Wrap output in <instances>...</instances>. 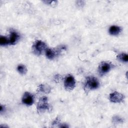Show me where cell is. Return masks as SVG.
<instances>
[{"label": "cell", "mask_w": 128, "mask_h": 128, "mask_svg": "<svg viewBox=\"0 0 128 128\" xmlns=\"http://www.w3.org/2000/svg\"><path fill=\"white\" fill-rule=\"evenodd\" d=\"M10 32V38H8L9 43L10 44H14L20 39V36L14 30H11Z\"/></svg>", "instance_id": "obj_8"}, {"label": "cell", "mask_w": 128, "mask_h": 128, "mask_svg": "<svg viewBox=\"0 0 128 128\" xmlns=\"http://www.w3.org/2000/svg\"><path fill=\"white\" fill-rule=\"evenodd\" d=\"M17 70L18 72L21 74H24L27 72V68L24 64H20L17 66Z\"/></svg>", "instance_id": "obj_13"}, {"label": "cell", "mask_w": 128, "mask_h": 128, "mask_svg": "<svg viewBox=\"0 0 128 128\" xmlns=\"http://www.w3.org/2000/svg\"><path fill=\"white\" fill-rule=\"evenodd\" d=\"M50 105L48 102V98L46 96H42L40 98L37 105V110L39 112H42L46 110H48Z\"/></svg>", "instance_id": "obj_5"}, {"label": "cell", "mask_w": 128, "mask_h": 128, "mask_svg": "<svg viewBox=\"0 0 128 128\" xmlns=\"http://www.w3.org/2000/svg\"><path fill=\"white\" fill-rule=\"evenodd\" d=\"M22 102L26 106H31L34 102V96L30 92H25L22 96Z\"/></svg>", "instance_id": "obj_7"}, {"label": "cell", "mask_w": 128, "mask_h": 128, "mask_svg": "<svg viewBox=\"0 0 128 128\" xmlns=\"http://www.w3.org/2000/svg\"><path fill=\"white\" fill-rule=\"evenodd\" d=\"M51 88L49 86L42 84L40 85L39 87L38 88V90L39 92H42L44 93H49L50 92Z\"/></svg>", "instance_id": "obj_11"}, {"label": "cell", "mask_w": 128, "mask_h": 128, "mask_svg": "<svg viewBox=\"0 0 128 128\" xmlns=\"http://www.w3.org/2000/svg\"><path fill=\"white\" fill-rule=\"evenodd\" d=\"M76 86V80L71 74L67 75L64 80V87L67 91L72 90Z\"/></svg>", "instance_id": "obj_4"}, {"label": "cell", "mask_w": 128, "mask_h": 128, "mask_svg": "<svg viewBox=\"0 0 128 128\" xmlns=\"http://www.w3.org/2000/svg\"><path fill=\"white\" fill-rule=\"evenodd\" d=\"M58 52L56 50L48 48L45 52L46 56L49 60H53L56 56L58 55Z\"/></svg>", "instance_id": "obj_10"}, {"label": "cell", "mask_w": 128, "mask_h": 128, "mask_svg": "<svg viewBox=\"0 0 128 128\" xmlns=\"http://www.w3.org/2000/svg\"><path fill=\"white\" fill-rule=\"evenodd\" d=\"M8 44H10L8 38L4 36H1L0 37V44L2 46H4Z\"/></svg>", "instance_id": "obj_14"}, {"label": "cell", "mask_w": 128, "mask_h": 128, "mask_svg": "<svg viewBox=\"0 0 128 128\" xmlns=\"http://www.w3.org/2000/svg\"><path fill=\"white\" fill-rule=\"evenodd\" d=\"M121 30H122L121 28H120L118 26L114 25L110 26L108 30V32L112 36H116L120 34Z\"/></svg>", "instance_id": "obj_9"}, {"label": "cell", "mask_w": 128, "mask_h": 128, "mask_svg": "<svg viewBox=\"0 0 128 128\" xmlns=\"http://www.w3.org/2000/svg\"><path fill=\"white\" fill-rule=\"evenodd\" d=\"M100 86L98 80L93 76H88L86 79L84 84V90L86 92L98 88Z\"/></svg>", "instance_id": "obj_1"}, {"label": "cell", "mask_w": 128, "mask_h": 128, "mask_svg": "<svg viewBox=\"0 0 128 128\" xmlns=\"http://www.w3.org/2000/svg\"><path fill=\"white\" fill-rule=\"evenodd\" d=\"M112 122L114 123V124H118L122 123L123 122V120L120 116H116L112 118Z\"/></svg>", "instance_id": "obj_15"}, {"label": "cell", "mask_w": 128, "mask_h": 128, "mask_svg": "<svg viewBox=\"0 0 128 128\" xmlns=\"http://www.w3.org/2000/svg\"><path fill=\"white\" fill-rule=\"evenodd\" d=\"M116 58L121 62H126L128 60V56L126 54L121 53L116 56Z\"/></svg>", "instance_id": "obj_12"}, {"label": "cell", "mask_w": 128, "mask_h": 128, "mask_svg": "<svg viewBox=\"0 0 128 128\" xmlns=\"http://www.w3.org/2000/svg\"><path fill=\"white\" fill-rule=\"evenodd\" d=\"M114 65L108 62H101L98 67V72L100 76H103L109 72L113 68Z\"/></svg>", "instance_id": "obj_3"}, {"label": "cell", "mask_w": 128, "mask_h": 128, "mask_svg": "<svg viewBox=\"0 0 128 128\" xmlns=\"http://www.w3.org/2000/svg\"><path fill=\"white\" fill-rule=\"evenodd\" d=\"M44 2H46L47 4H50L52 6H54L53 5H56V2L54 1V0H52H52L51 1H44Z\"/></svg>", "instance_id": "obj_16"}, {"label": "cell", "mask_w": 128, "mask_h": 128, "mask_svg": "<svg viewBox=\"0 0 128 128\" xmlns=\"http://www.w3.org/2000/svg\"><path fill=\"white\" fill-rule=\"evenodd\" d=\"M46 44L40 40H36L32 46V51L36 55L42 54L47 49Z\"/></svg>", "instance_id": "obj_2"}, {"label": "cell", "mask_w": 128, "mask_h": 128, "mask_svg": "<svg viewBox=\"0 0 128 128\" xmlns=\"http://www.w3.org/2000/svg\"><path fill=\"white\" fill-rule=\"evenodd\" d=\"M110 100L114 103H120L124 98V96L121 93L118 92H114L110 94L109 96Z\"/></svg>", "instance_id": "obj_6"}]
</instances>
